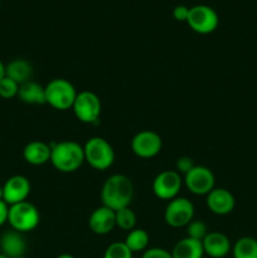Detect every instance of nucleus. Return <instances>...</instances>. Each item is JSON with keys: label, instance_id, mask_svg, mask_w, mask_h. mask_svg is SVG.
Returning a JSON list of instances; mask_svg holds the SVG:
<instances>
[{"label": "nucleus", "instance_id": "33", "mask_svg": "<svg viewBox=\"0 0 257 258\" xmlns=\"http://www.w3.org/2000/svg\"><path fill=\"white\" fill-rule=\"evenodd\" d=\"M0 201H4V190H3V185L0 186Z\"/></svg>", "mask_w": 257, "mask_h": 258}, {"label": "nucleus", "instance_id": "10", "mask_svg": "<svg viewBox=\"0 0 257 258\" xmlns=\"http://www.w3.org/2000/svg\"><path fill=\"white\" fill-rule=\"evenodd\" d=\"M181 186H183V178L175 170L161 171L153 181L154 194L163 201H171L176 198Z\"/></svg>", "mask_w": 257, "mask_h": 258}, {"label": "nucleus", "instance_id": "7", "mask_svg": "<svg viewBox=\"0 0 257 258\" xmlns=\"http://www.w3.org/2000/svg\"><path fill=\"white\" fill-rule=\"evenodd\" d=\"M186 23L198 34H209L218 28L219 17L213 8L206 4L194 5L189 9Z\"/></svg>", "mask_w": 257, "mask_h": 258}, {"label": "nucleus", "instance_id": "9", "mask_svg": "<svg viewBox=\"0 0 257 258\" xmlns=\"http://www.w3.org/2000/svg\"><path fill=\"white\" fill-rule=\"evenodd\" d=\"M184 185L196 196H207L214 189L216 178L213 171L203 165H194L184 175Z\"/></svg>", "mask_w": 257, "mask_h": 258}, {"label": "nucleus", "instance_id": "23", "mask_svg": "<svg viewBox=\"0 0 257 258\" xmlns=\"http://www.w3.org/2000/svg\"><path fill=\"white\" fill-rule=\"evenodd\" d=\"M116 216V227H118L122 231H133L134 228H136V214L130 207H126V208L118 209L115 212Z\"/></svg>", "mask_w": 257, "mask_h": 258}, {"label": "nucleus", "instance_id": "30", "mask_svg": "<svg viewBox=\"0 0 257 258\" xmlns=\"http://www.w3.org/2000/svg\"><path fill=\"white\" fill-rule=\"evenodd\" d=\"M8 212H9V206L4 201H0V227L8 223Z\"/></svg>", "mask_w": 257, "mask_h": 258}, {"label": "nucleus", "instance_id": "15", "mask_svg": "<svg viewBox=\"0 0 257 258\" xmlns=\"http://www.w3.org/2000/svg\"><path fill=\"white\" fill-rule=\"evenodd\" d=\"M203 244L204 254L212 258H223L232 251V244L228 237L221 232H208L204 239Z\"/></svg>", "mask_w": 257, "mask_h": 258}, {"label": "nucleus", "instance_id": "1", "mask_svg": "<svg viewBox=\"0 0 257 258\" xmlns=\"http://www.w3.org/2000/svg\"><path fill=\"white\" fill-rule=\"evenodd\" d=\"M134 198V184L128 176L123 174H113L108 176L101 189L102 206L118 211L130 207Z\"/></svg>", "mask_w": 257, "mask_h": 258}, {"label": "nucleus", "instance_id": "29", "mask_svg": "<svg viewBox=\"0 0 257 258\" xmlns=\"http://www.w3.org/2000/svg\"><path fill=\"white\" fill-rule=\"evenodd\" d=\"M189 9L190 8L185 7V5H176L173 10L174 19L178 20V22H186L189 15Z\"/></svg>", "mask_w": 257, "mask_h": 258}, {"label": "nucleus", "instance_id": "26", "mask_svg": "<svg viewBox=\"0 0 257 258\" xmlns=\"http://www.w3.org/2000/svg\"><path fill=\"white\" fill-rule=\"evenodd\" d=\"M18 91H19V85L12 78L5 76L2 81H0V97L5 98V100H10L18 96Z\"/></svg>", "mask_w": 257, "mask_h": 258}, {"label": "nucleus", "instance_id": "28", "mask_svg": "<svg viewBox=\"0 0 257 258\" xmlns=\"http://www.w3.org/2000/svg\"><path fill=\"white\" fill-rule=\"evenodd\" d=\"M141 258H173V256H171V252L166 251V249L153 247V248L146 249Z\"/></svg>", "mask_w": 257, "mask_h": 258}, {"label": "nucleus", "instance_id": "16", "mask_svg": "<svg viewBox=\"0 0 257 258\" xmlns=\"http://www.w3.org/2000/svg\"><path fill=\"white\" fill-rule=\"evenodd\" d=\"M0 249L2 253L9 258L24 257L27 252V242L23 233L14 231H8L0 237Z\"/></svg>", "mask_w": 257, "mask_h": 258}, {"label": "nucleus", "instance_id": "3", "mask_svg": "<svg viewBox=\"0 0 257 258\" xmlns=\"http://www.w3.org/2000/svg\"><path fill=\"white\" fill-rule=\"evenodd\" d=\"M85 161L95 170H107L115 161V151L111 144L101 136L90 138L83 145Z\"/></svg>", "mask_w": 257, "mask_h": 258}, {"label": "nucleus", "instance_id": "5", "mask_svg": "<svg viewBox=\"0 0 257 258\" xmlns=\"http://www.w3.org/2000/svg\"><path fill=\"white\" fill-rule=\"evenodd\" d=\"M45 103L58 111L72 108L77 96L75 86L66 78H54L44 87Z\"/></svg>", "mask_w": 257, "mask_h": 258}, {"label": "nucleus", "instance_id": "32", "mask_svg": "<svg viewBox=\"0 0 257 258\" xmlns=\"http://www.w3.org/2000/svg\"><path fill=\"white\" fill-rule=\"evenodd\" d=\"M57 258H76V257L71 253H62V254H59Z\"/></svg>", "mask_w": 257, "mask_h": 258}, {"label": "nucleus", "instance_id": "11", "mask_svg": "<svg viewBox=\"0 0 257 258\" xmlns=\"http://www.w3.org/2000/svg\"><path fill=\"white\" fill-rule=\"evenodd\" d=\"M163 148V140L158 133L151 130H143L136 134L131 140V150L138 158H155Z\"/></svg>", "mask_w": 257, "mask_h": 258}, {"label": "nucleus", "instance_id": "31", "mask_svg": "<svg viewBox=\"0 0 257 258\" xmlns=\"http://www.w3.org/2000/svg\"><path fill=\"white\" fill-rule=\"evenodd\" d=\"M5 77V64L0 60V81Z\"/></svg>", "mask_w": 257, "mask_h": 258}, {"label": "nucleus", "instance_id": "17", "mask_svg": "<svg viewBox=\"0 0 257 258\" xmlns=\"http://www.w3.org/2000/svg\"><path fill=\"white\" fill-rule=\"evenodd\" d=\"M23 158L30 165H43L50 160V145L44 141H30L23 149Z\"/></svg>", "mask_w": 257, "mask_h": 258}, {"label": "nucleus", "instance_id": "21", "mask_svg": "<svg viewBox=\"0 0 257 258\" xmlns=\"http://www.w3.org/2000/svg\"><path fill=\"white\" fill-rule=\"evenodd\" d=\"M125 244L128 247L133 253L136 252H145L148 249L149 242H150V237L149 233L143 228H134L127 233L125 238Z\"/></svg>", "mask_w": 257, "mask_h": 258}, {"label": "nucleus", "instance_id": "34", "mask_svg": "<svg viewBox=\"0 0 257 258\" xmlns=\"http://www.w3.org/2000/svg\"><path fill=\"white\" fill-rule=\"evenodd\" d=\"M0 258H9V257H7V256H5V254L0 253Z\"/></svg>", "mask_w": 257, "mask_h": 258}, {"label": "nucleus", "instance_id": "24", "mask_svg": "<svg viewBox=\"0 0 257 258\" xmlns=\"http://www.w3.org/2000/svg\"><path fill=\"white\" fill-rule=\"evenodd\" d=\"M133 254L125 242H113L106 248L103 258H133Z\"/></svg>", "mask_w": 257, "mask_h": 258}, {"label": "nucleus", "instance_id": "18", "mask_svg": "<svg viewBox=\"0 0 257 258\" xmlns=\"http://www.w3.org/2000/svg\"><path fill=\"white\" fill-rule=\"evenodd\" d=\"M5 76L12 78L18 85L30 81L33 76V66L23 58H15L5 66Z\"/></svg>", "mask_w": 257, "mask_h": 258}, {"label": "nucleus", "instance_id": "35", "mask_svg": "<svg viewBox=\"0 0 257 258\" xmlns=\"http://www.w3.org/2000/svg\"><path fill=\"white\" fill-rule=\"evenodd\" d=\"M18 258H25V257H18Z\"/></svg>", "mask_w": 257, "mask_h": 258}, {"label": "nucleus", "instance_id": "13", "mask_svg": "<svg viewBox=\"0 0 257 258\" xmlns=\"http://www.w3.org/2000/svg\"><path fill=\"white\" fill-rule=\"evenodd\" d=\"M207 207L212 213L217 216H227L231 213L236 206V199L233 194L224 188H214L207 194Z\"/></svg>", "mask_w": 257, "mask_h": 258}, {"label": "nucleus", "instance_id": "14", "mask_svg": "<svg viewBox=\"0 0 257 258\" xmlns=\"http://www.w3.org/2000/svg\"><path fill=\"white\" fill-rule=\"evenodd\" d=\"M88 227L91 231L98 236L108 234L116 227L115 211L101 206L96 208L88 218Z\"/></svg>", "mask_w": 257, "mask_h": 258}, {"label": "nucleus", "instance_id": "6", "mask_svg": "<svg viewBox=\"0 0 257 258\" xmlns=\"http://www.w3.org/2000/svg\"><path fill=\"white\" fill-rule=\"evenodd\" d=\"M101 100L92 91H81L76 96L72 111L76 117L83 123H96L100 118Z\"/></svg>", "mask_w": 257, "mask_h": 258}, {"label": "nucleus", "instance_id": "2", "mask_svg": "<svg viewBox=\"0 0 257 258\" xmlns=\"http://www.w3.org/2000/svg\"><path fill=\"white\" fill-rule=\"evenodd\" d=\"M49 161L60 173H75L85 163L83 146L72 140L50 144Z\"/></svg>", "mask_w": 257, "mask_h": 258}, {"label": "nucleus", "instance_id": "20", "mask_svg": "<svg viewBox=\"0 0 257 258\" xmlns=\"http://www.w3.org/2000/svg\"><path fill=\"white\" fill-rule=\"evenodd\" d=\"M18 97L20 101L28 105H44L45 103V91L44 87L34 81H28L19 86Z\"/></svg>", "mask_w": 257, "mask_h": 258}, {"label": "nucleus", "instance_id": "8", "mask_svg": "<svg viewBox=\"0 0 257 258\" xmlns=\"http://www.w3.org/2000/svg\"><path fill=\"white\" fill-rule=\"evenodd\" d=\"M194 217V206L189 199L183 197H176V198L169 201L164 212V221L168 226L173 228H181L186 227Z\"/></svg>", "mask_w": 257, "mask_h": 258}, {"label": "nucleus", "instance_id": "12", "mask_svg": "<svg viewBox=\"0 0 257 258\" xmlns=\"http://www.w3.org/2000/svg\"><path fill=\"white\" fill-rule=\"evenodd\" d=\"M30 181L24 175H13L3 185L4 190V202L8 206L25 202L30 194Z\"/></svg>", "mask_w": 257, "mask_h": 258}, {"label": "nucleus", "instance_id": "19", "mask_svg": "<svg viewBox=\"0 0 257 258\" xmlns=\"http://www.w3.org/2000/svg\"><path fill=\"white\" fill-rule=\"evenodd\" d=\"M171 256L173 258H203L204 249L202 241L185 237L176 242L171 251Z\"/></svg>", "mask_w": 257, "mask_h": 258}, {"label": "nucleus", "instance_id": "22", "mask_svg": "<svg viewBox=\"0 0 257 258\" xmlns=\"http://www.w3.org/2000/svg\"><path fill=\"white\" fill-rule=\"evenodd\" d=\"M233 258H257V239L253 237H241L232 247Z\"/></svg>", "mask_w": 257, "mask_h": 258}, {"label": "nucleus", "instance_id": "25", "mask_svg": "<svg viewBox=\"0 0 257 258\" xmlns=\"http://www.w3.org/2000/svg\"><path fill=\"white\" fill-rule=\"evenodd\" d=\"M186 228V237L189 238L197 239V241H203L204 237L208 234V228H207V224L204 223L201 219H193Z\"/></svg>", "mask_w": 257, "mask_h": 258}, {"label": "nucleus", "instance_id": "27", "mask_svg": "<svg viewBox=\"0 0 257 258\" xmlns=\"http://www.w3.org/2000/svg\"><path fill=\"white\" fill-rule=\"evenodd\" d=\"M193 166L194 163L191 160V158H189V156H180L175 161V171H178L179 174H183V175H185Z\"/></svg>", "mask_w": 257, "mask_h": 258}, {"label": "nucleus", "instance_id": "4", "mask_svg": "<svg viewBox=\"0 0 257 258\" xmlns=\"http://www.w3.org/2000/svg\"><path fill=\"white\" fill-rule=\"evenodd\" d=\"M40 214L37 207L30 202H20V203L9 206L8 212V223L10 224L12 229L27 233L35 229L39 224Z\"/></svg>", "mask_w": 257, "mask_h": 258}]
</instances>
